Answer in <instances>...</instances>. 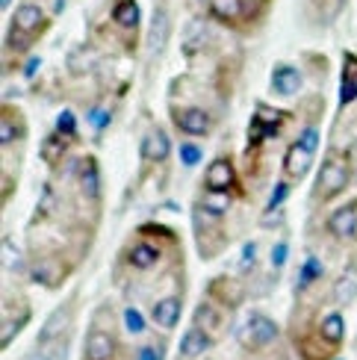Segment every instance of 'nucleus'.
<instances>
[{
  "mask_svg": "<svg viewBox=\"0 0 357 360\" xmlns=\"http://www.w3.org/2000/svg\"><path fill=\"white\" fill-rule=\"evenodd\" d=\"M301 71L295 68V65H287V63H280L275 65L272 71V92L280 95V98H292V95H299L301 92Z\"/></svg>",
  "mask_w": 357,
  "mask_h": 360,
  "instance_id": "obj_4",
  "label": "nucleus"
},
{
  "mask_svg": "<svg viewBox=\"0 0 357 360\" xmlns=\"http://www.w3.org/2000/svg\"><path fill=\"white\" fill-rule=\"evenodd\" d=\"M0 142H4V145H12L15 142V127H12V112L9 110L4 115V124H0Z\"/></svg>",
  "mask_w": 357,
  "mask_h": 360,
  "instance_id": "obj_39",
  "label": "nucleus"
},
{
  "mask_svg": "<svg viewBox=\"0 0 357 360\" xmlns=\"http://www.w3.org/2000/svg\"><path fill=\"white\" fill-rule=\"evenodd\" d=\"M213 346V340H210V334L204 331V328H198V325H192L189 331L183 334V340H181V360H198L201 354H207V349Z\"/></svg>",
  "mask_w": 357,
  "mask_h": 360,
  "instance_id": "obj_8",
  "label": "nucleus"
},
{
  "mask_svg": "<svg viewBox=\"0 0 357 360\" xmlns=\"http://www.w3.org/2000/svg\"><path fill=\"white\" fill-rule=\"evenodd\" d=\"M201 160H204V151H201L195 142H183L181 145V162H183L186 169H195Z\"/></svg>",
  "mask_w": 357,
  "mask_h": 360,
  "instance_id": "obj_30",
  "label": "nucleus"
},
{
  "mask_svg": "<svg viewBox=\"0 0 357 360\" xmlns=\"http://www.w3.org/2000/svg\"><path fill=\"white\" fill-rule=\"evenodd\" d=\"M65 325H68V310L65 307H56L48 319H44V325H41V331H39V337H36V342L39 346H48V342H56L59 337L65 334Z\"/></svg>",
  "mask_w": 357,
  "mask_h": 360,
  "instance_id": "obj_15",
  "label": "nucleus"
},
{
  "mask_svg": "<svg viewBox=\"0 0 357 360\" xmlns=\"http://www.w3.org/2000/svg\"><path fill=\"white\" fill-rule=\"evenodd\" d=\"M351 101H357V77L351 74L349 77V71H346V77H343V86H339V103H351Z\"/></svg>",
  "mask_w": 357,
  "mask_h": 360,
  "instance_id": "obj_33",
  "label": "nucleus"
},
{
  "mask_svg": "<svg viewBox=\"0 0 357 360\" xmlns=\"http://www.w3.org/2000/svg\"><path fill=\"white\" fill-rule=\"evenodd\" d=\"M115 354V340L100 331V328H95V331L86 334V342H83V357L86 360H112Z\"/></svg>",
  "mask_w": 357,
  "mask_h": 360,
  "instance_id": "obj_7",
  "label": "nucleus"
},
{
  "mask_svg": "<svg viewBox=\"0 0 357 360\" xmlns=\"http://www.w3.org/2000/svg\"><path fill=\"white\" fill-rule=\"evenodd\" d=\"M242 9H245V0H210L213 18L225 21V24L240 21V18H242Z\"/></svg>",
  "mask_w": 357,
  "mask_h": 360,
  "instance_id": "obj_20",
  "label": "nucleus"
},
{
  "mask_svg": "<svg viewBox=\"0 0 357 360\" xmlns=\"http://www.w3.org/2000/svg\"><path fill=\"white\" fill-rule=\"evenodd\" d=\"M24 322H27V319H21V322H18V319H12V313H9V310L4 313V337H0L4 349H9V342H12L15 334H21V325H24Z\"/></svg>",
  "mask_w": 357,
  "mask_h": 360,
  "instance_id": "obj_31",
  "label": "nucleus"
},
{
  "mask_svg": "<svg viewBox=\"0 0 357 360\" xmlns=\"http://www.w3.org/2000/svg\"><path fill=\"white\" fill-rule=\"evenodd\" d=\"M160 248L157 245H151V243H133L130 245V251H127V263L136 269V272H148V269H154L157 263H160Z\"/></svg>",
  "mask_w": 357,
  "mask_h": 360,
  "instance_id": "obj_13",
  "label": "nucleus"
},
{
  "mask_svg": "<svg viewBox=\"0 0 357 360\" xmlns=\"http://www.w3.org/2000/svg\"><path fill=\"white\" fill-rule=\"evenodd\" d=\"M349 186V166L339 157H331L322 166L319 180H316V201H331Z\"/></svg>",
  "mask_w": 357,
  "mask_h": 360,
  "instance_id": "obj_2",
  "label": "nucleus"
},
{
  "mask_svg": "<svg viewBox=\"0 0 357 360\" xmlns=\"http://www.w3.org/2000/svg\"><path fill=\"white\" fill-rule=\"evenodd\" d=\"M319 334H322L325 342H331V346H339V342H343V337H346V319H343V313H339V310L328 313V316L322 319V325H319Z\"/></svg>",
  "mask_w": 357,
  "mask_h": 360,
  "instance_id": "obj_18",
  "label": "nucleus"
},
{
  "mask_svg": "<svg viewBox=\"0 0 357 360\" xmlns=\"http://www.w3.org/2000/svg\"><path fill=\"white\" fill-rule=\"evenodd\" d=\"M174 124H177V130H181V133H186V136H207L210 127H213L207 110H198V107L174 110Z\"/></svg>",
  "mask_w": 357,
  "mask_h": 360,
  "instance_id": "obj_3",
  "label": "nucleus"
},
{
  "mask_svg": "<svg viewBox=\"0 0 357 360\" xmlns=\"http://www.w3.org/2000/svg\"><path fill=\"white\" fill-rule=\"evenodd\" d=\"M65 151H68V136H63V133H51V136L41 142V160L48 162V166H56V162L65 157Z\"/></svg>",
  "mask_w": 357,
  "mask_h": 360,
  "instance_id": "obj_22",
  "label": "nucleus"
},
{
  "mask_svg": "<svg viewBox=\"0 0 357 360\" xmlns=\"http://www.w3.org/2000/svg\"><path fill=\"white\" fill-rule=\"evenodd\" d=\"M41 352L30 354L27 360H68V352H65V342H48V346H39Z\"/></svg>",
  "mask_w": 357,
  "mask_h": 360,
  "instance_id": "obj_28",
  "label": "nucleus"
},
{
  "mask_svg": "<svg viewBox=\"0 0 357 360\" xmlns=\"http://www.w3.org/2000/svg\"><path fill=\"white\" fill-rule=\"evenodd\" d=\"M166 33H169V15H166V9H157V12H154V27H151V39H148L151 51H160V48H162V41H166Z\"/></svg>",
  "mask_w": 357,
  "mask_h": 360,
  "instance_id": "obj_24",
  "label": "nucleus"
},
{
  "mask_svg": "<svg viewBox=\"0 0 357 360\" xmlns=\"http://www.w3.org/2000/svg\"><path fill=\"white\" fill-rule=\"evenodd\" d=\"M204 44H207V30H204L198 21H195V24H189L186 39H183V51H186V53H198Z\"/></svg>",
  "mask_w": 357,
  "mask_h": 360,
  "instance_id": "obj_26",
  "label": "nucleus"
},
{
  "mask_svg": "<svg viewBox=\"0 0 357 360\" xmlns=\"http://www.w3.org/2000/svg\"><path fill=\"white\" fill-rule=\"evenodd\" d=\"M207 210H210V213H216L219 219L228 213L231 210V195L228 192H219V189H207V195H204V201H201Z\"/></svg>",
  "mask_w": 357,
  "mask_h": 360,
  "instance_id": "obj_25",
  "label": "nucleus"
},
{
  "mask_svg": "<svg viewBox=\"0 0 357 360\" xmlns=\"http://www.w3.org/2000/svg\"><path fill=\"white\" fill-rule=\"evenodd\" d=\"M110 112L107 110H103V107H95V110H89V124H92L95 130H103V127H107L110 124Z\"/></svg>",
  "mask_w": 357,
  "mask_h": 360,
  "instance_id": "obj_38",
  "label": "nucleus"
},
{
  "mask_svg": "<svg viewBox=\"0 0 357 360\" xmlns=\"http://www.w3.org/2000/svg\"><path fill=\"white\" fill-rule=\"evenodd\" d=\"M169 154H171V139L166 136V130L154 127V130L142 139V157H145L148 162H162V160H169Z\"/></svg>",
  "mask_w": 357,
  "mask_h": 360,
  "instance_id": "obj_12",
  "label": "nucleus"
},
{
  "mask_svg": "<svg viewBox=\"0 0 357 360\" xmlns=\"http://www.w3.org/2000/svg\"><path fill=\"white\" fill-rule=\"evenodd\" d=\"M313 157H316V154H310L301 142L290 145V151H287V157H284V172H287V177L301 180V177L310 172V166H313Z\"/></svg>",
  "mask_w": 357,
  "mask_h": 360,
  "instance_id": "obj_11",
  "label": "nucleus"
},
{
  "mask_svg": "<svg viewBox=\"0 0 357 360\" xmlns=\"http://www.w3.org/2000/svg\"><path fill=\"white\" fill-rule=\"evenodd\" d=\"M278 337H280V328L272 316H266V313H248L245 325L236 328V340H240V346L248 352L272 346Z\"/></svg>",
  "mask_w": 357,
  "mask_h": 360,
  "instance_id": "obj_1",
  "label": "nucleus"
},
{
  "mask_svg": "<svg viewBox=\"0 0 357 360\" xmlns=\"http://www.w3.org/2000/svg\"><path fill=\"white\" fill-rule=\"evenodd\" d=\"M257 263V243H245L242 245V260H240V272H248Z\"/></svg>",
  "mask_w": 357,
  "mask_h": 360,
  "instance_id": "obj_37",
  "label": "nucleus"
},
{
  "mask_svg": "<svg viewBox=\"0 0 357 360\" xmlns=\"http://www.w3.org/2000/svg\"><path fill=\"white\" fill-rule=\"evenodd\" d=\"M299 142L307 148L310 154H316V151H319V130H316L313 124L304 127V130H301V136H299Z\"/></svg>",
  "mask_w": 357,
  "mask_h": 360,
  "instance_id": "obj_36",
  "label": "nucleus"
},
{
  "mask_svg": "<svg viewBox=\"0 0 357 360\" xmlns=\"http://www.w3.org/2000/svg\"><path fill=\"white\" fill-rule=\"evenodd\" d=\"M354 298H357V266H349L334 283V302L337 307H349Z\"/></svg>",
  "mask_w": 357,
  "mask_h": 360,
  "instance_id": "obj_17",
  "label": "nucleus"
},
{
  "mask_svg": "<svg viewBox=\"0 0 357 360\" xmlns=\"http://www.w3.org/2000/svg\"><path fill=\"white\" fill-rule=\"evenodd\" d=\"M287 195H290V184H287V180H280V184L272 189V198H269V207H266V210H269V213H275V210L287 201Z\"/></svg>",
  "mask_w": 357,
  "mask_h": 360,
  "instance_id": "obj_35",
  "label": "nucleus"
},
{
  "mask_svg": "<svg viewBox=\"0 0 357 360\" xmlns=\"http://www.w3.org/2000/svg\"><path fill=\"white\" fill-rule=\"evenodd\" d=\"M112 21L122 30L139 27V6H136V0H118V4L112 6Z\"/></svg>",
  "mask_w": 357,
  "mask_h": 360,
  "instance_id": "obj_21",
  "label": "nucleus"
},
{
  "mask_svg": "<svg viewBox=\"0 0 357 360\" xmlns=\"http://www.w3.org/2000/svg\"><path fill=\"white\" fill-rule=\"evenodd\" d=\"M56 133H63V136H68V139L77 136V118H74L71 110H63L56 115Z\"/></svg>",
  "mask_w": 357,
  "mask_h": 360,
  "instance_id": "obj_29",
  "label": "nucleus"
},
{
  "mask_svg": "<svg viewBox=\"0 0 357 360\" xmlns=\"http://www.w3.org/2000/svg\"><path fill=\"white\" fill-rule=\"evenodd\" d=\"M287 260H290V243H275V248H272V257H269V263H272V269L275 272H280V269L287 266Z\"/></svg>",
  "mask_w": 357,
  "mask_h": 360,
  "instance_id": "obj_32",
  "label": "nucleus"
},
{
  "mask_svg": "<svg viewBox=\"0 0 357 360\" xmlns=\"http://www.w3.org/2000/svg\"><path fill=\"white\" fill-rule=\"evenodd\" d=\"M80 189L89 195V198H98L100 195V172H98V162L92 157L83 160V166H80Z\"/></svg>",
  "mask_w": 357,
  "mask_h": 360,
  "instance_id": "obj_23",
  "label": "nucleus"
},
{
  "mask_svg": "<svg viewBox=\"0 0 357 360\" xmlns=\"http://www.w3.org/2000/svg\"><path fill=\"white\" fill-rule=\"evenodd\" d=\"M328 231L337 236V239H351L357 233V207L354 204H346L334 210L328 216Z\"/></svg>",
  "mask_w": 357,
  "mask_h": 360,
  "instance_id": "obj_9",
  "label": "nucleus"
},
{
  "mask_svg": "<svg viewBox=\"0 0 357 360\" xmlns=\"http://www.w3.org/2000/svg\"><path fill=\"white\" fill-rule=\"evenodd\" d=\"M192 325L198 328H207V331H221V325H225V319L219 316V310L213 302H201L195 307V313H192Z\"/></svg>",
  "mask_w": 357,
  "mask_h": 360,
  "instance_id": "obj_19",
  "label": "nucleus"
},
{
  "mask_svg": "<svg viewBox=\"0 0 357 360\" xmlns=\"http://www.w3.org/2000/svg\"><path fill=\"white\" fill-rule=\"evenodd\" d=\"M151 319L157 328L162 331H171L181 322V298L177 295H166V298H157L154 307H151Z\"/></svg>",
  "mask_w": 357,
  "mask_h": 360,
  "instance_id": "obj_6",
  "label": "nucleus"
},
{
  "mask_svg": "<svg viewBox=\"0 0 357 360\" xmlns=\"http://www.w3.org/2000/svg\"><path fill=\"white\" fill-rule=\"evenodd\" d=\"M124 328H127V334H133V337H139V334H145L148 331V319L142 316V310H136V307H124Z\"/></svg>",
  "mask_w": 357,
  "mask_h": 360,
  "instance_id": "obj_27",
  "label": "nucleus"
},
{
  "mask_svg": "<svg viewBox=\"0 0 357 360\" xmlns=\"http://www.w3.org/2000/svg\"><path fill=\"white\" fill-rule=\"evenodd\" d=\"M236 180V172H233V162L228 157H219L207 166V174H204V186L207 189H219V192H231Z\"/></svg>",
  "mask_w": 357,
  "mask_h": 360,
  "instance_id": "obj_5",
  "label": "nucleus"
},
{
  "mask_svg": "<svg viewBox=\"0 0 357 360\" xmlns=\"http://www.w3.org/2000/svg\"><path fill=\"white\" fill-rule=\"evenodd\" d=\"M133 360H166V349L157 346V342H148V346L136 349V357Z\"/></svg>",
  "mask_w": 357,
  "mask_h": 360,
  "instance_id": "obj_34",
  "label": "nucleus"
},
{
  "mask_svg": "<svg viewBox=\"0 0 357 360\" xmlns=\"http://www.w3.org/2000/svg\"><path fill=\"white\" fill-rule=\"evenodd\" d=\"M12 30H18V33H39V30H44V12L41 6L36 4H21L18 9H15L12 15Z\"/></svg>",
  "mask_w": 357,
  "mask_h": 360,
  "instance_id": "obj_10",
  "label": "nucleus"
},
{
  "mask_svg": "<svg viewBox=\"0 0 357 360\" xmlns=\"http://www.w3.org/2000/svg\"><path fill=\"white\" fill-rule=\"evenodd\" d=\"M322 278H325V266H322V260L316 257V254H307L304 263L299 266V275H295V292L310 290V287H313V283H319Z\"/></svg>",
  "mask_w": 357,
  "mask_h": 360,
  "instance_id": "obj_14",
  "label": "nucleus"
},
{
  "mask_svg": "<svg viewBox=\"0 0 357 360\" xmlns=\"http://www.w3.org/2000/svg\"><path fill=\"white\" fill-rule=\"evenodd\" d=\"M30 275H33L36 283H44V287H59V283H63V278H65L63 266H59L56 260H51V257L36 260L33 266H30Z\"/></svg>",
  "mask_w": 357,
  "mask_h": 360,
  "instance_id": "obj_16",
  "label": "nucleus"
}]
</instances>
